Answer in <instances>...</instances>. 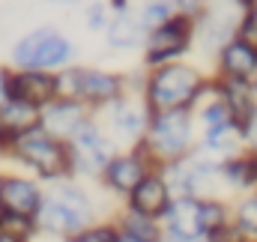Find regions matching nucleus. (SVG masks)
I'll list each match as a JSON object with an SVG mask.
<instances>
[{"instance_id": "obj_42", "label": "nucleus", "mask_w": 257, "mask_h": 242, "mask_svg": "<svg viewBox=\"0 0 257 242\" xmlns=\"http://www.w3.org/2000/svg\"><path fill=\"white\" fill-rule=\"evenodd\" d=\"M254 242H257V239H254Z\"/></svg>"}, {"instance_id": "obj_17", "label": "nucleus", "mask_w": 257, "mask_h": 242, "mask_svg": "<svg viewBox=\"0 0 257 242\" xmlns=\"http://www.w3.org/2000/svg\"><path fill=\"white\" fill-rule=\"evenodd\" d=\"M215 78H236V81H254L257 75V51L242 39H230L215 54Z\"/></svg>"}, {"instance_id": "obj_31", "label": "nucleus", "mask_w": 257, "mask_h": 242, "mask_svg": "<svg viewBox=\"0 0 257 242\" xmlns=\"http://www.w3.org/2000/svg\"><path fill=\"white\" fill-rule=\"evenodd\" d=\"M239 132H242L245 153H254V156H257V108L248 114V120H245V123H239Z\"/></svg>"}, {"instance_id": "obj_16", "label": "nucleus", "mask_w": 257, "mask_h": 242, "mask_svg": "<svg viewBox=\"0 0 257 242\" xmlns=\"http://www.w3.org/2000/svg\"><path fill=\"white\" fill-rule=\"evenodd\" d=\"M9 99L33 105V108H48L57 99V75L48 72H15L9 69Z\"/></svg>"}, {"instance_id": "obj_21", "label": "nucleus", "mask_w": 257, "mask_h": 242, "mask_svg": "<svg viewBox=\"0 0 257 242\" xmlns=\"http://www.w3.org/2000/svg\"><path fill=\"white\" fill-rule=\"evenodd\" d=\"M218 87H221V99L230 111V120L245 123L248 114L257 108L254 90H251V81H236V78H218Z\"/></svg>"}, {"instance_id": "obj_35", "label": "nucleus", "mask_w": 257, "mask_h": 242, "mask_svg": "<svg viewBox=\"0 0 257 242\" xmlns=\"http://www.w3.org/2000/svg\"><path fill=\"white\" fill-rule=\"evenodd\" d=\"M248 156H251V168H254V185H257V156H254V153H248Z\"/></svg>"}, {"instance_id": "obj_6", "label": "nucleus", "mask_w": 257, "mask_h": 242, "mask_svg": "<svg viewBox=\"0 0 257 242\" xmlns=\"http://www.w3.org/2000/svg\"><path fill=\"white\" fill-rule=\"evenodd\" d=\"M126 93V72H111L102 66L72 63L57 72V99H75L87 111L99 114Z\"/></svg>"}, {"instance_id": "obj_41", "label": "nucleus", "mask_w": 257, "mask_h": 242, "mask_svg": "<svg viewBox=\"0 0 257 242\" xmlns=\"http://www.w3.org/2000/svg\"><path fill=\"white\" fill-rule=\"evenodd\" d=\"M254 9H257V0H254Z\"/></svg>"}, {"instance_id": "obj_37", "label": "nucleus", "mask_w": 257, "mask_h": 242, "mask_svg": "<svg viewBox=\"0 0 257 242\" xmlns=\"http://www.w3.org/2000/svg\"><path fill=\"white\" fill-rule=\"evenodd\" d=\"M251 90H254V99H257V75H254V81H251Z\"/></svg>"}, {"instance_id": "obj_5", "label": "nucleus", "mask_w": 257, "mask_h": 242, "mask_svg": "<svg viewBox=\"0 0 257 242\" xmlns=\"http://www.w3.org/2000/svg\"><path fill=\"white\" fill-rule=\"evenodd\" d=\"M197 123H194L192 111H159V114H150V126H147V135L144 141L138 144L153 168H165L171 162H180L197 147Z\"/></svg>"}, {"instance_id": "obj_7", "label": "nucleus", "mask_w": 257, "mask_h": 242, "mask_svg": "<svg viewBox=\"0 0 257 242\" xmlns=\"http://www.w3.org/2000/svg\"><path fill=\"white\" fill-rule=\"evenodd\" d=\"M120 153L117 141L105 132L99 117H90L72 141H69V156H72V180H99L105 165Z\"/></svg>"}, {"instance_id": "obj_38", "label": "nucleus", "mask_w": 257, "mask_h": 242, "mask_svg": "<svg viewBox=\"0 0 257 242\" xmlns=\"http://www.w3.org/2000/svg\"><path fill=\"white\" fill-rule=\"evenodd\" d=\"M0 147H3V126H0Z\"/></svg>"}, {"instance_id": "obj_2", "label": "nucleus", "mask_w": 257, "mask_h": 242, "mask_svg": "<svg viewBox=\"0 0 257 242\" xmlns=\"http://www.w3.org/2000/svg\"><path fill=\"white\" fill-rule=\"evenodd\" d=\"M0 156H3V159H12L18 168L27 171V177H33L36 182H42L45 188L54 185V182L72 180L69 144L48 138L42 129L6 141L3 150H0Z\"/></svg>"}, {"instance_id": "obj_30", "label": "nucleus", "mask_w": 257, "mask_h": 242, "mask_svg": "<svg viewBox=\"0 0 257 242\" xmlns=\"http://www.w3.org/2000/svg\"><path fill=\"white\" fill-rule=\"evenodd\" d=\"M108 24H111V9H108V3H90V6L84 9V27H87L90 33L105 36Z\"/></svg>"}, {"instance_id": "obj_22", "label": "nucleus", "mask_w": 257, "mask_h": 242, "mask_svg": "<svg viewBox=\"0 0 257 242\" xmlns=\"http://www.w3.org/2000/svg\"><path fill=\"white\" fill-rule=\"evenodd\" d=\"M221 191H224V197H227V194L242 197V194H248V191H257L254 168H251V156H248V153L221 162Z\"/></svg>"}, {"instance_id": "obj_12", "label": "nucleus", "mask_w": 257, "mask_h": 242, "mask_svg": "<svg viewBox=\"0 0 257 242\" xmlns=\"http://www.w3.org/2000/svg\"><path fill=\"white\" fill-rule=\"evenodd\" d=\"M42 197H45V185L36 182L33 177H27V174H3V180H0V209L36 221Z\"/></svg>"}, {"instance_id": "obj_40", "label": "nucleus", "mask_w": 257, "mask_h": 242, "mask_svg": "<svg viewBox=\"0 0 257 242\" xmlns=\"http://www.w3.org/2000/svg\"><path fill=\"white\" fill-rule=\"evenodd\" d=\"M0 180H3V171H0Z\"/></svg>"}, {"instance_id": "obj_39", "label": "nucleus", "mask_w": 257, "mask_h": 242, "mask_svg": "<svg viewBox=\"0 0 257 242\" xmlns=\"http://www.w3.org/2000/svg\"><path fill=\"white\" fill-rule=\"evenodd\" d=\"M162 242H177V239H162ZM200 242H203V239H200Z\"/></svg>"}, {"instance_id": "obj_33", "label": "nucleus", "mask_w": 257, "mask_h": 242, "mask_svg": "<svg viewBox=\"0 0 257 242\" xmlns=\"http://www.w3.org/2000/svg\"><path fill=\"white\" fill-rule=\"evenodd\" d=\"M9 102V66H0V108Z\"/></svg>"}, {"instance_id": "obj_28", "label": "nucleus", "mask_w": 257, "mask_h": 242, "mask_svg": "<svg viewBox=\"0 0 257 242\" xmlns=\"http://www.w3.org/2000/svg\"><path fill=\"white\" fill-rule=\"evenodd\" d=\"M117 236H120V230H117L114 218H102V221L84 227L81 233H75L72 239H66V242H117Z\"/></svg>"}, {"instance_id": "obj_32", "label": "nucleus", "mask_w": 257, "mask_h": 242, "mask_svg": "<svg viewBox=\"0 0 257 242\" xmlns=\"http://www.w3.org/2000/svg\"><path fill=\"white\" fill-rule=\"evenodd\" d=\"M203 242H245L239 236V230L233 227V224H227V227H218V230H212V233H206Z\"/></svg>"}, {"instance_id": "obj_3", "label": "nucleus", "mask_w": 257, "mask_h": 242, "mask_svg": "<svg viewBox=\"0 0 257 242\" xmlns=\"http://www.w3.org/2000/svg\"><path fill=\"white\" fill-rule=\"evenodd\" d=\"M203 81H206V72L194 60L168 63V66L144 72L141 99L150 108V114H159V111H189Z\"/></svg>"}, {"instance_id": "obj_23", "label": "nucleus", "mask_w": 257, "mask_h": 242, "mask_svg": "<svg viewBox=\"0 0 257 242\" xmlns=\"http://www.w3.org/2000/svg\"><path fill=\"white\" fill-rule=\"evenodd\" d=\"M114 224H117V230L120 233H126L132 239H141V242H162L165 239V233H162V224L159 221H153V218H144V215H138V212H128V209H117L114 215Z\"/></svg>"}, {"instance_id": "obj_14", "label": "nucleus", "mask_w": 257, "mask_h": 242, "mask_svg": "<svg viewBox=\"0 0 257 242\" xmlns=\"http://www.w3.org/2000/svg\"><path fill=\"white\" fill-rule=\"evenodd\" d=\"M171 200H174V194H171V188H168L165 177H162L159 171H153V174H147V177L141 180V185L128 194L120 206H123V209H128V212L144 215V218L162 221V215L168 212Z\"/></svg>"}, {"instance_id": "obj_27", "label": "nucleus", "mask_w": 257, "mask_h": 242, "mask_svg": "<svg viewBox=\"0 0 257 242\" xmlns=\"http://www.w3.org/2000/svg\"><path fill=\"white\" fill-rule=\"evenodd\" d=\"M0 230L9 233V236H15V239H21V242H33L36 236H39L33 218L12 215V212H6V209H0Z\"/></svg>"}, {"instance_id": "obj_24", "label": "nucleus", "mask_w": 257, "mask_h": 242, "mask_svg": "<svg viewBox=\"0 0 257 242\" xmlns=\"http://www.w3.org/2000/svg\"><path fill=\"white\" fill-rule=\"evenodd\" d=\"M230 224L245 242L257 239V191H248L230 203Z\"/></svg>"}, {"instance_id": "obj_4", "label": "nucleus", "mask_w": 257, "mask_h": 242, "mask_svg": "<svg viewBox=\"0 0 257 242\" xmlns=\"http://www.w3.org/2000/svg\"><path fill=\"white\" fill-rule=\"evenodd\" d=\"M75 63V42L54 24H39L21 33L9 48V69L57 75Z\"/></svg>"}, {"instance_id": "obj_10", "label": "nucleus", "mask_w": 257, "mask_h": 242, "mask_svg": "<svg viewBox=\"0 0 257 242\" xmlns=\"http://www.w3.org/2000/svg\"><path fill=\"white\" fill-rule=\"evenodd\" d=\"M242 3H227V6H218V3H206L203 15L194 21V51L203 54V57H212L230 42L236 39V24H239V15H242Z\"/></svg>"}, {"instance_id": "obj_9", "label": "nucleus", "mask_w": 257, "mask_h": 242, "mask_svg": "<svg viewBox=\"0 0 257 242\" xmlns=\"http://www.w3.org/2000/svg\"><path fill=\"white\" fill-rule=\"evenodd\" d=\"M105 132L117 141L120 150H132L144 141L147 126H150V108L138 93H123L117 102H111L105 111L96 114Z\"/></svg>"}, {"instance_id": "obj_25", "label": "nucleus", "mask_w": 257, "mask_h": 242, "mask_svg": "<svg viewBox=\"0 0 257 242\" xmlns=\"http://www.w3.org/2000/svg\"><path fill=\"white\" fill-rule=\"evenodd\" d=\"M135 15H138L141 27L150 33V30L168 24L177 15V0H144V3H135Z\"/></svg>"}, {"instance_id": "obj_34", "label": "nucleus", "mask_w": 257, "mask_h": 242, "mask_svg": "<svg viewBox=\"0 0 257 242\" xmlns=\"http://www.w3.org/2000/svg\"><path fill=\"white\" fill-rule=\"evenodd\" d=\"M0 242H21V239H15V236H9V233H3V230H0Z\"/></svg>"}, {"instance_id": "obj_29", "label": "nucleus", "mask_w": 257, "mask_h": 242, "mask_svg": "<svg viewBox=\"0 0 257 242\" xmlns=\"http://www.w3.org/2000/svg\"><path fill=\"white\" fill-rule=\"evenodd\" d=\"M236 39H242L245 45H251V48L257 51V9H254V0H245V6H242L239 24H236Z\"/></svg>"}, {"instance_id": "obj_13", "label": "nucleus", "mask_w": 257, "mask_h": 242, "mask_svg": "<svg viewBox=\"0 0 257 242\" xmlns=\"http://www.w3.org/2000/svg\"><path fill=\"white\" fill-rule=\"evenodd\" d=\"M159 224H162L165 239L200 242L206 236L203 221H200V197H174Z\"/></svg>"}, {"instance_id": "obj_36", "label": "nucleus", "mask_w": 257, "mask_h": 242, "mask_svg": "<svg viewBox=\"0 0 257 242\" xmlns=\"http://www.w3.org/2000/svg\"><path fill=\"white\" fill-rule=\"evenodd\" d=\"M117 242H141V239H132V236H126V233H120V236H117Z\"/></svg>"}, {"instance_id": "obj_15", "label": "nucleus", "mask_w": 257, "mask_h": 242, "mask_svg": "<svg viewBox=\"0 0 257 242\" xmlns=\"http://www.w3.org/2000/svg\"><path fill=\"white\" fill-rule=\"evenodd\" d=\"M90 117H96V114L87 111L81 102H75V99H54L48 108H42V123H39V129H42L48 138L69 144L72 135L90 120Z\"/></svg>"}, {"instance_id": "obj_8", "label": "nucleus", "mask_w": 257, "mask_h": 242, "mask_svg": "<svg viewBox=\"0 0 257 242\" xmlns=\"http://www.w3.org/2000/svg\"><path fill=\"white\" fill-rule=\"evenodd\" d=\"M189 54H194V18L177 12L168 24L147 33L141 48V69L150 72L168 63L189 60Z\"/></svg>"}, {"instance_id": "obj_18", "label": "nucleus", "mask_w": 257, "mask_h": 242, "mask_svg": "<svg viewBox=\"0 0 257 242\" xmlns=\"http://www.w3.org/2000/svg\"><path fill=\"white\" fill-rule=\"evenodd\" d=\"M197 147L218 159V162H227V159H236L245 153V144H242V132L236 123H221V126H209V129H200V138H197Z\"/></svg>"}, {"instance_id": "obj_11", "label": "nucleus", "mask_w": 257, "mask_h": 242, "mask_svg": "<svg viewBox=\"0 0 257 242\" xmlns=\"http://www.w3.org/2000/svg\"><path fill=\"white\" fill-rule=\"evenodd\" d=\"M156 168H153V162H150V156L141 150V147H132V150H120L108 165H105V171L99 174V185L111 194V197H117V200H126L128 194L141 185V180L147 177V174H153Z\"/></svg>"}, {"instance_id": "obj_20", "label": "nucleus", "mask_w": 257, "mask_h": 242, "mask_svg": "<svg viewBox=\"0 0 257 242\" xmlns=\"http://www.w3.org/2000/svg\"><path fill=\"white\" fill-rule=\"evenodd\" d=\"M42 123V111L33 108V105H24V102H15L9 99L3 108H0V126H3V144L12 141V138H21L27 132H36ZM3 150V147H0Z\"/></svg>"}, {"instance_id": "obj_19", "label": "nucleus", "mask_w": 257, "mask_h": 242, "mask_svg": "<svg viewBox=\"0 0 257 242\" xmlns=\"http://www.w3.org/2000/svg\"><path fill=\"white\" fill-rule=\"evenodd\" d=\"M144 39H147V30L135 15V3L126 12H111V24L105 30V45L111 51H141Z\"/></svg>"}, {"instance_id": "obj_1", "label": "nucleus", "mask_w": 257, "mask_h": 242, "mask_svg": "<svg viewBox=\"0 0 257 242\" xmlns=\"http://www.w3.org/2000/svg\"><path fill=\"white\" fill-rule=\"evenodd\" d=\"M102 209L96 194L78 180H63L45 188L42 206L36 212V230L39 236L48 239H72L75 233H81L84 227L102 221Z\"/></svg>"}, {"instance_id": "obj_26", "label": "nucleus", "mask_w": 257, "mask_h": 242, "mask_svg": "<svg viewBox=\"0 0 257 242\" xmlns=\"http://www.w3.org/2000/svg\"><path fill=\"white\" fill-rule=\"evenodd\" d=\"M200 221H203L206 233L227 227L230 224V200L227 197H203L200 200Z\"/></svg>"}]
</instances>
